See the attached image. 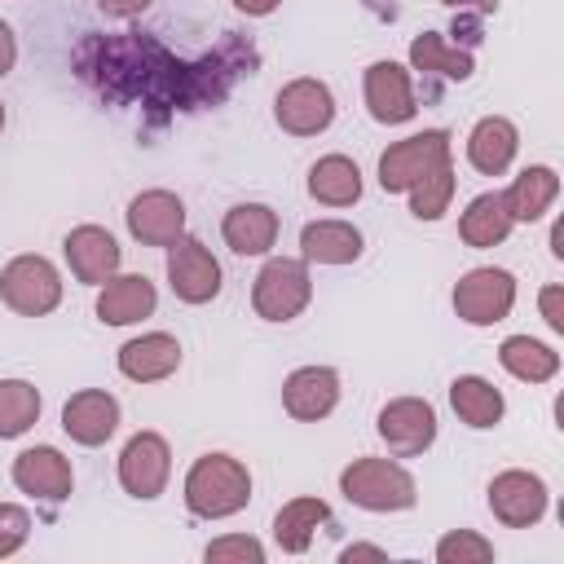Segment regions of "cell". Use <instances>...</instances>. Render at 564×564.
<instances>
[{
    "label": "cell",
    "instance_id": "1",
    "mask_svg": "<svg viewBox=\"0 0 564 564\" xmlns=\"http://www.w3.org/2000/svg\"><path fill=\"white\" fill-rule=\"evenodd\" d=\"M181 498L198 520H229L251 502V471L234 454H220V449L198 454L185 471Z\"/></svg>",
    "mask_w": 564,
    "mask_h": 564
},
{
    "label": "cell",
    "instance_id": "2",
    "mask_svg": "<svg viewBox=\"0 0 564 564\" xmlns=\"http://www.w3.org/2000/svg\"><path fill=\"white\" fill-rule=\"evenodd\" d=\"M339 494L361 507V511H375V516H388V511H410L419 502V485L414 476L397 463V458H352L344 471H339Z\"/></svg>",
    "mask_w": 564,
    "mask_h": 564
},
{
    "label": "cell",
    "instance_id": "3",
    "mask_svg": "<svg viewBox=\"0 0 564 564\" xmlns=\"http://www.w3.org/2000/svg\"><path fill=\"white\" fill-rule=\"evenodd\" d=\"M313 300V273L300 256H269L251 282V308L260 322H295Z\"/></svg>",
    "mask_w": 564,
    "mask_h": 564
},
{
    "label": "cell",
    "instance_id": "4",
    "mask_svg": "<svg viewBox=\"0 0 564 564\" xmlns=\"http://www.w3.org/2000/svg\"><path fill=\"white\" fill-rule=\"evenodd\" d=\"M0 300L18 317H48L62 304V273L48 256L22 251L0 269Z\"/></svg>",
    "mask_w": 564,
    "mask_h": 564
},
{
    "label": "cell",
    "instance_id": "5",
    "mask_svg": "<svg viewBox=\"0 0 564 564\" xmlns=\"http://www.w3.org/2000/svg\"><path fill=\"white\" fill-rule=\"evenodd\" d=\"M454 159V141L445 128H423L414 137H401L392 141L383 154H379V185L388 194H405L414 181H423L427 172L445 167Z\"/></svg>",
    "mask_w": 564,
    "mask_h": 564
},
{
    "label": "cell",
    "instance_id": "6",
    "mask_svg": "<svg viewBox=\"0 0 564 564\" xmlns=\"http://www.w3.org/2000/svg\"><path fill=\"white\" fill-rule=\"evenodd\" d=\"M454 313L467 326H498L516 308V273L498 264H476L454 282Z\"/></svg>",
    "mask_w": 564,
    "mask_h": 564
},
{
    "label": "cell",
    "instance_id": "7",
    "mask_svg": "<svg viewBox=\"0 0 564 564\" xmlns=\"http://www.w3.org/2000/svg\"><path fill=\"white\" fill-rule=\"evenodd\" d=\"M172 480V445L163 432H132L119 449V485L137 502H154Z\"/></svg>",
    "mask_w": 564,
    "mask_h": 564
},
{
    "label": "cell",
    "instance_id": "8",
    "mask_svg": "<svg viewBox=\"0 0 564 564\" xmlns=\"http://www.w3.org/2000/svg\"><path fill=\"white\" fill-rule=\"evenodd\" d=\"M436 427L441 423H436V410L427 397H392L375 414V436L388 445L392 458H414V454L432 449Z\"/></svg>",
    "mask_w": 564,
    "mask_h": 564
},
{
    "label": "cell",
    "instance_id": "9",
    "mask_svg": "<svg viewBox=\"0 0 564 564\" xmlns=\"http://www.w3.org/2000/svg\"><path fill=\"white\" fill-rule=\"evenodd\" d=\"M167 286L181 304H212L225 286L220 260L212 256V247L194 234H181L167 247Z\"/></svg>",
    "mask_w": 564,
    "mask_h": 564
},
{
    "label": "cell",
    "instance_id": "10",
    "mask_svg": "<svg viewBox=\"0 0 564 564\" xmlns=\"http://www.w3.org/2000/svg\"><path fill=\"white\" fill-rule=\"evenodd\" d=\"M273 119L282 132L291 137H317L335 123V93L326 79H313V75H300L291 84L278 88L273 97Z\"/></svg>",
    "mask_w": 564,
    "mask_h": 564
},
{
    "label": "cell",
    "instance_id": "11",
    "mask_svg": "<svg viewBox=\"0 0 564 564\" xmlns=\"http://www.w3.org/2000/svg\"><path fill=\"white\" fill-rule=\"evenodd\" d=\"M546 502H551V489L538 471L507 467L489 480V511L507 529H533L546 516Z\"/></svg>",
    "mask_w": 564,
    "mask_h": 564
},
{
    "label": "cell",
    "instance_id": "12",
    "mask_svg": "<svg viewBox=\"0 0 564 564\" xmlns=\"http://www.w3.org/2000/svg\"><path fill=\"white\" fill-rule=\"evenodd\" d=\"M9 476H13V485L26 498L48 502V507H57V502H66L75 494V467H70V458L57 445H31V449H22L13 458V467H9Z\"/></svg>",
    "mask_w": 564,
    "mask_h": 564
},
{
    "label": "cell",
    "instance_id": "13",
    "mask_svg": "<svg viewBox=\"0 0 564 564\" xmlns=\"http://www.w3.org/2000/svg\"><path fill=\"white\" fill-rule=\"evenodd\" d=\"M361 97L375 123H410L419 115V97H414V79L401 62L379 57L366 66L361 75Z\"/></svg>",
    "mask_w": 564,
    "mask_h": 564
},
{
    "label": "cell",
    "instance_id": "14",
    "mask_svg": "<svg viewBox=\"0 0 564 564\" xmlns=\"http://www.w3.org/2000/svg\"><path fill=\"white\" fill-rule=\"evenodd\" d=\"M339 370L335 366H295L282 379V410L295 423H322L339 405Z\"/></svg>",
    "mask_w": 564,
    "mask_h": 564
},
{
    "label": "cell",
    "instance_id": "15",
    "mask_svg": "<svg viewBox=\"0 0 564 564\" xmlns=\"http://www.w3.org/2000/svg\"><path fill=\"white\" fill-rule=\"evenodd\" d=\"M123 216H128V234L141 247H172L185 234V203L172 189H141Z\"/></svg>",
    "mask_w": 564,
    "mask_h": 564
},
{
    "label": "cell",
    "instance_id": "16",
    "mask_svg": "<svg viewBox=\"0 0 564 564\" xmlns=\"http://www.w3.org/2000/svg\"><path fill=\"white\" fill-rule=\"evenodd\" d=\"M62 256H66L75 282H84V286L110 282V278L119 273V264H123V247H119L115 234L101 229V225H75V229L66 234V242H62Z\"/></svg>",
    "mask_w": 564,
    "mask_h": 564
},
{
    "label": "cell",
    "instance_id": "17",
    "mask_svg": "<svg viewBox=\"0 0 564 564\" xmlns=\"http://www.w3.org/2000/svg\"><path fill=\"white\" fill-rule=\"evenodd\" d=\"M62 432L75 445H84V449L106 445L119 432V401L106 388H79V392H70V401L62 405Z\"/></svg>",
    "mask_w": 564,
    "mask_h": 564
},
{
    "label": "cell",
    "instance_id": "18",
    "mask_svg": "<svg viewBox=\"0 0 564 564\" xmlns=\"http://www.w3.org/2000/svg\"><path fill=\"white\" fill-rule=\"evenodd\" d=\"M115 366L123 379L132 383H163L181 370V339L167 335V330H145V335H132L119 352H115Z\"/></svg>",
    "mask_w": 564,
    "mask_h": 564
},
{
    "label": "cell",
    "instance_id": "19",
    "mask_svg": "<svg viewBox=\"0 0 564 564\" xmlns=\"http://www.w3.org/2000/svg\"><path fill=\"white\" fill-rule=\"evenodd\" d=\"M159 304V291L145 273H115L97 286V322L101 326H137Z\"/></svg>",
    "mask_w": 564,
    "mask_h": 564
},
{
    "label": "cell",
    "instance_id": "20",
    "mask_svg": "<svg viewBox=\"0 0 564 564\" xmlns=\"http://www.w3.org/2000/svg\"><path fill=\"white\" fill-rule=\"evenodd\" d=\"M282 234V220L269 203H234L220 220V238L234 256H269Z\"/></svg>",
    "mask_w": 564,
    "mask_h": 564
},
{
    "label": "cell",
    "instance_id": "21",
    "mask_svg": "<svg viewBox=\"0 0 564 564\" xmlns=\"http://www.w3.org/2000/svg\"><path fill=\"white\" fill-rule=\"evenodd\" d=\"M520 154V128L507 115H485L467 132V163L480 176H502Z\"/></svg>",
    "mask_w": 564,
    "mask_h": 564
},
{
    "label": "cell",
    "instance_id": "22",
    "mask_svg": "<svg viewBox=\"0 0 564 564\" xmlns=\"http://www.w3.org/2000/svg\"><path fill=\"white\" fill-rule=\"evenodd\" d=\"M361 251H366V238L352 220L326 216V220H308L300 229V256L308 264H352V260H361Z\"/></svg>",
    "mask_w": 564,
    "mask_h": 564
},
{
    "label": "cell",
    "instance_id": "23",
    "mask_svg": "<svg viewBox=\"0 0 564 564\" xmlns=\"http://www.w3.org/2000/svg\"><path fill=\"white\" fill-rule=\"evenodd\" d=\"M560 198V172L551 163H529L507 189H502V203L511 212L516 225H533L542 220Z\"/></svg>",
    "mask_w": 564,
    "mask_h": 564
},
{
    "label": "cell",
    "instance_id": "24",
    "mask_svg": "<svg viewBox=\"0 0 564 564\" xmlns=\"http://www.w3.org/2000/svg\"><path fill=\"white\" fill-rule=\"evenodd\" d=\"M449 405H454L458 423H467L471 432H489V427H498L502 414H507L502 388H498L494 379H485V375H458V379L449 383Z\"/></svg>",
    "mask_w": 564,
    "mask_h": 564
},
{
    "label": "cell",
    "instance_id": "25",
    "mask_svg": "<svg viewBox=\"0 0 564 564\" xmlns=\"http://www.w3.org/2000/svg\"><path fill=\"white\" fill-rule=\"evenodd\" d=\"M511 229H516V220H511V212H507V203H502L498 189L476 194V198L463 207V216H458V238H463L467 247H476V251L502 247Z\"/></svg>",
    "mask_w": 564,
    "mask_h": 564
},
{
    "label": "cell",
    "instance_id": "26",
    "mask_svg": "<svg viewBox=\"0 0 564 564\" xmlns=\"http://www.w3.org/2000/svg\"><path fill=\"white\" fill-rule=\"evenodd\" d=\"M326 520H330V507H326L322 498H313V494L282 502L278 516H273V542H278V551H286V555H304Z\"/></svg>",
    "mask_w": 564,
    "mask_h": 564
},
{
    "label": "cell",
    "instance_id": "27",
    "mask_svg": "<svg viewBox=\"0 0 564 564\" xmlns=\"http://www.w3.org/2000/svg\"><path fill=\"white\" fill-rule=\"evenodd\" d=\"M410 70H423V75H441V79H454V84H467L476 75V57L458 44H449L441 31H419L410 40Z\"/></svg>",
    "mask_w": 564,
    "mask_h": 564
},
{
    "label": "cell",
    "instance_id": "28",
    "mask_svg": "<svg viewBox=\"0 0 564 564\" xmlns=\"http://www.w3.org/2000/svg\"><path fill=\"white\" fill-rule=\"evenodd\" d=\"M498 366L520 383H551L560 375V352L533 335H507L498 344Z\"/></svg>",
    "mask_w": 564,
    "mask_h": 564
},
{
    "label": "cell",
    "instance_id": "29",
    "mask_svg": "<svg viewBox=\"0 0 564 564\" xmlns=\"http://www.w3.org/2000/svg\"><path fill=\"white\" fill-rule=\"evenodd\" d=\"M308 194L322 207H352L361 198V167L348 154H322L308 167Z\"/></svg>",
    "mask_w": 564,
    "mask_h": 564
},
{
    "label": "cell",
    "instance_id": "30",
    "mask_svg": "<svg viewBox=\"0 0 564 564\" xmlns=\"http://www.w3.org/2000/svg\"><path fill=\"white\" fill-rule=\"evenodd\" d=\"M44 397L31 379H0V441L26 436L40 423Z\"/></svg>",
    "mask_w": 564,
    "mask_h": 564
},
{
    "label": "cell",
    "instance_id": "31",
    "mask_svg": "<svg viewBox=\"0 0 564 564\" xmlns=\"http://www.w3.org/2000/svg\"><path fill=\"white\" fill-rule=\"evenodd\" d=\"M454 189H458V176H454L449 163L436 167V172H427L423 181H414L405 189L410 194V216L414 220H441L449 212V203H454Z\"/></svg>",
    "mask_w": 564,
    "mask_h": 564
},
{
    "label": "cell",
    "instance_id": "32",
    "mask_svg": "<svg viewBox=\"0 0 564 564\" xmlns=\"http://www.w3.org/2000/svg\"><path fill=\"white\" fill-rule=\"evenodd\" d=\"M436 564H489L494 560V542L476 529H449L436 538Z\"/></svg>",
    "mask_w": 564,
    "mask_h": 564
},
{
    "label": "cell",
    "instance_id": "33",
    "mask_svg": "<svg viewBox=\"0 0 564 564\" xmlns=\"http://www.w3.org/2000/svg\"><path fill=\"white\" fill-rule=\"evenodd\" d=\"M207 564H264V542L251 533H225L203 546Z\"/></svg>",
    "mask_w": 564,
    "mask_h": 564
},
{
    "label": "cell",
    "instance_id": "34",
    "mask_svg": "<svg viewBox=\"0 0 564 564\" xmlns=\"http://www.w3.org/2000/svg\"><path fill=\"white\" fill-rule=\"evenodd\" d=\"M26 538H31V516H26V507L0 502V560L18 555V551L26 546Z\"/></svg>",
    "mask_w": 564,
    "mask_h": 564
},
{
    "label": "cell",
    "instance_id": "35",
    "mask_svg": "<svg viewBox=\"0 0 564 564\" xmlns=\"http://www.w3.org/2000/svg\"><path fill=\"white\" fill-rule=\"evenodd\" d=\"M538 313H542V322H546L555 335H564V286H560V282H546V286L538 291Z\"/></svg>",
    "mask_w": 564,
    "mask_h": 564
},
{
    "label": "cell",
    "instance_id": "36",
    "mask_svg": "<svg viewBox=\"0 0 564 564\" xmlns=\"http://www.w3.org/2000/svg\"><path fill=\"white\" fill-rule=\"evenodd\" d=\"M150 4H154V0H97V9H101L106 18H141Z\"/></svg>",
    "mask_w": 564,
    "mask_h": 564
},
{
    "label": "cell",
    "instance_id": "37",
    "mask_svg": "<svg viewBox=\"0 0 564 564\" xmlns=\"http://www.w3.org/2000/svg\"><path fill=\"white\" fill-rule=\"evenodd\" d=\"M13 66H18V35H13V26L0 18V79H4Z\"/></svg>",
    "mask_w": 564,
    "mask_h": 564
},
{
    "label": "cell",
    "instance_id": "38",
    "mask_svg": "<svg viewBox=\"0 0 564 564\" xmlns=\"http://www.w3.org/2000/svg\"><path fill=\"white\" fill-rule=\"evenodd\" d=\"M339 560H344V564H352V560H388V551L375 546V542H352V546L339 551Z\"/></svg>",
    "mask_w": 564,
    "mask_h": 564
},
{
    "label": "cell",
    "instance_id": "39",
    "mask_svg": "<svg viewBox=\"0 0 564 564\" xmlns=\"http://www.w3.org/2000/svg\"><path fill=\"white\" fill-rule=\"evenodd\" d=\"M234 9L247 13V18H269V13L282 9V0H234Z\"/></svg>",
    "mask_w": 564,
    "mask_h": 564
},
{
    "label": "cell",
    "instance_id": "40",
    "mask_svg": "<svg viewBox=\"0 0 564 564\" xmlns=\"http://www.w3.org/2000/svg\"><path fill=\"white\" fill-rule=\"evenodd\" d=\"M441 4H449V9H471V13H494L502 0H441Z\"/></svg>",
    "mask_w": 564,
    "mask_h": 564
},
{
    "label": "cell",
    "instance_id": "41",
    "mask_svg": "<svg viewBox=\"0 0 564 564\" xmlns=\"http://www.w3.org/2000/svg\"><path fill=\"white\" fill-rule=\"evenodd\" d=\"M551 256H555V260H564V220H555V225H551Z\"/></svg>",
    "mask_w": 564,
    "mask_h": 564
},
{
    "label": "cell",
    "instance_id": "42",
    "mask_svg": "<svg viewBox=\"0 0 564 564\" xmlns=\"http://www.w3.org/2000/svg\"><path fill=\"white\" fill-rule=\"evenodd\" d=\"M0 132H4V101H0Z\"/></svg>",
    "mask_w": 564,
    "mask_h": 564
}]
</instances>
